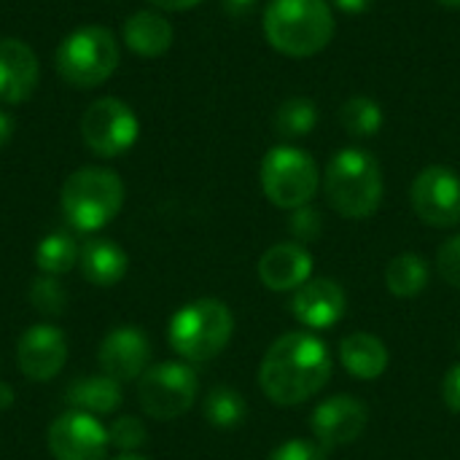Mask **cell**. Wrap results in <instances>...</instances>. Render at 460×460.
<instances>
[{"label":"cell","mask_w":460,"mask_h":460,"mask_svg":"<svg viewBox=\"0 0 460 460\" xmlns=\"http://www.w3.org/2000/svg\"><path fill=\"white\" fill-rule=\"evenodd\" d=\"M30 305L49 318H59L67 307V291L62 288L59 278L38 275L30 286Z\"/></svg>","instance_id":"4316f807"},{"label":"cell","mask_w":460,"mask_h":460,"mask_svg":"<svg viewBox=\"0 0 460 460\" xmlns=\"http://www.w3.org/2000/svg\"><path fill=\"white\" fill-rule=\"evenodd\" d=\"M113 460H148L146 456H137V453H119Z\"/></svg>","instance_id":"8d00e7d4"},{"label":"cell","mask_w":460,"mask_h":460,"mask_svg":"<svg viewBox=\"0 0 460 460\" xmlns=\"http://www.w3.org/2000/svg\"><path fill=\"white\" fill-rule=\"evenodd\" d=\"M121 59V46L113 30L86 24L62 38L54 51V67L62 81L75 89H94L105 84Z\"/></svg>","instance_id":"8992f818"},{"label":"cell","mask_w":460,"mask_h":460,"mask_svg":"<svg viewBox=\"0 0 460 460\" xmlns=\"http://www.w3.org/2000/svg\"><path fill=\"white\" fill-rule=\"evenodd\" d=\"M259 181L264 197L280 210H296L310 205L321 189V170L315 159L288 143L270 148L259 167Z\"/></svg>","instance_id":"52a82bcc"},{"label":"cell","mask_w":460,"mask_h":460,"mask_svg":"<svg viewBox=\"0 0 460 460\" xmlns=\"http://www.w3.org/2000/svg\"><path fill=\"white\" fill-rule=\"evenodd\" d=\"M151 361V342L140 326H116L108 332L97 348V364L100 372L119 380H140V375L148 369Z\"/></svg>","instance_id":"5bb4252c"},{"label":"cell","mask_w":460,"mask_h":460,"mask_svg":"<svg viewBox=\"0 0 460 460\" xmlns=\"http://www.w3.org/2000/svg\"><path fill=\"white\" fill-rule=\"evenodd\" d=\"M332 369L329 345L315 332H286L259 364V388L278 407H299L329 385Z\"/></svg>","instance_id":"6da1fadb"},{"label":"cell","mask_w":460,"mask_h":460,"mask_svg":"<svg viewBox=\"0 0 460 460\" xmlns=\"http://www.w3.org/2000/svg\"><path fill=\"white\" fill-rule=\"evenodd\" d=\"M442 399H445L450 412L460 415V361L447 369V375L442 380Z\"/></svg>","instance_id":"1f68e13d"},{"label":"cell","mask_w":460,"mask_h":460,"mask_svg":"<svg viewBox=\"0 0 460 460\" xmlns=\"http://www.w3.org/2000/svg\"><path fill=\"white\" fill-rule=\"evenodd\" d=\"M410 205L426 226L434 229L458 226L460 175L447 164L423 167L410 186Z\"/></svg>","instance_id":"30bf717a"},{"label":"cell","mask_w":460,"mask_h":460,"mask_svg":"<svg viewBox=\"0 0 460 460\" xmlns=\"http://www.w3.org/2000/svg\"><path fill=\"white\" fill-rule=\"evenodd\" d=\"M367 426H369V407L348 394L323 399L310 415V431L323 450H337L358 442Z\"/></svg>","instance_id":"8fae6325"},{"label":"cell","mask_w":460,"mask_h":460,"mask_svg":"<svg viewBox=\"0 0 460 460\" xmlns=\"http://www.w3.org/2000/svg\"><path fill=\"white\" fill-rule=\"evenodd\" d=\"M124 181L108 167H81L62 183L59 205L75 232H100L124 208Z\"/></svg>","instance_id":"5b68a950"},{"label":"cell","mask_w":460,"mask_h":460,"mask_svg":"<svg viewBox=\"0 0 460 460\" xmlns=\"http://www.w3.org/2000/svg\"><path fill=\"white\" fill-rule=\"evenodd\" d=\"M81 137L94 156L116 159L137 143L140 121L124 100L100 97L81 116Z\"/></svg>","instance_id":"9c48e42d"},{"label":"cell","mask_w":460,"mask_h":460,"mask_svg":"<svg viewBox=\"0 0 460 460\" xmlns=\"http://www.w3.org/2000/svg\"><path fill=\"white\" fill-rule=\"evenodd\" d=\"M67 404L78 412H89V415H111L121 407L124 396H121V383L108 377V375H92V377H78L67 385L65 394Z\"/></svg>","instance_id":"44dd1931"},{"label":"cell","mask_w":460,"mask_h":460,"mask_svg":"<svg viewBox=\"0 0 460 460\" xmlns=\"http://www.w3.org/2000/svg\"><path fill=\"white\" fill-rule=\"evenodd\" d=\"M11 404H13V388L5 380H0V410H8Z\"/></svg>","instance_id":"d590c367"},{"label":"cell","mask_w":460,"mask_h":460,"mask_svg":"<svg viewBox=\"0 0 460 460\" xmlns=\"http://www.w3.org/2000/svg\"><path fill=\"white\" fill-rule=\"evenodd\" d=\"M332 5H337L342 13H364L375 5V0H329Z\"/></svg>","instance_id":"d6a6232c"},{"label":"cell","mask_w":460,"mask_h":460,"mask_svg":"<svg viewBox=\"0 0 460 460\" xmlns=\"http://www.w3.org/2000/svg\"><path fill=\"white\" fill-rule=\"evenodd\" d=\"M202 412H205V420L210 426H216V429H234V426H240L245 420L248 404H245L240 391H234L229 385H218V388H213L205 396Z\"/></svg>","instance_id":"484cf974"},{"label":"cell","mask_w":460,"mask_h":460,"mask_svg":"<svg viewBox=\"0 0 460 460\" xmlns=\"http://www.w3.org/2000/svg\"><path fill=\"white\" fill-rule=\"evenodd\" d=\"M16 364L19 372L32 383L54 380L67 364V340L51 323L30 326L16 342Z\"/></svg>","instance_id":"4fadbf2b"},{"label":"cell","mask_w":460,"mask_h":460,"mask_svg":"<svg viewBox=\"0 0 460 460\" xmlns=\"http://www.w3.org/2000/svg\"><path fill=\"white\" fill-rule=\"evenodd\" d=\"M267 460H326V450L318 442L307 439H288L280 447H275Z\"/></svg>","instance_id":"4dcf8cb0"},{"label":"cell","mask_w":460,"mask_h":460,"mask_svg":"<svg viewBox=\"0 0 460 460\" xmlns=\"http://www.w3.org/2000/svg\"><path fill=\"white\" fill-rule=\"evenodd\" d=\"M38 78L40 65L35 51L19 38H0V102H27L38 89Z\"/></svg>","instance_id":"e0dca14e"},{"label":"cell","mask_w":460,"mask_h":460,"mask_svg":"<svg viewBox=\"0 0 460 460\" xmlns=\"http://www.w3.org/2000/svg\"><path fill=\"white\" fill-rule=\"evenodd\" d=\"M229 3H234V5H240V8H245V5H253L256 0H229Z\"/></svg>","instance_id":"f35d334b"},{"label":"cell","mask_w":460,"mask_h":460,"mask_svg":"<svg viewBox=\"0 0 460 460\" xmlns=\"http://www.w3.org/2000/svg\"><path fill=\"white\" fill-rule=\"evenodd\" d=\"M234 334V315L226 302L202 296L183 305L167 326L170 348L191 364L213 361L226 350Z\"/></svg>","instance_id":"277c9868"},{"label":"cell","mask_w":460,"mask_h":460,"mask_svg":"<svg viewBox=\"0 0 460 460\" xmlns=\"http://www.w3.org/2000/svg\"><path fill=\"white\" fill-rule=\"evenodd\" d=\"M348 294L332 278H310L291 294V315L307 332H326L345 318Z\"/></svg>","instance_id":"9a60e30c"},{"label":"cell","mask_w":460,"mask_h":460,"mask_svg":"<svg viewBox=\"0 0 460 460\" xmlns=\"http://www.w3.org/2000/svg\"><path fill=\"white\" fill-rule=\"evenodd\" d=\"M11 137H13V119L5 111H0V151L11 143Z\"/></svg>","instance_id":"e575fe53"},{"label":"cell","mask_w":460,"mask_h":460,"mask_svg":"<svg viewBox=\"0 0 460 460\" xmlns=\"http://www.w3.org/2000/svg\"><path fill=\"white\" fill-rule=\"evenodd\" d=\"M199 396V377L186 361H162L148 367L137 380L140 410L159 420H178L186 415Z\"/></svg>","instance_id":"ba28073f"},{"label":"cell","mask_w":460,"mask_h":460,"mask_svg":"<svg viewBox=\"0 0 460 460\" xmlns=\"http://www.w3.org/2000/svg\"><path fill=\"white\" fill-rule=\"evenodd\" d=\"M127 267H129V256L124 253L119 243L108 237H92L81 245L78 270L84 280L97 288L116 286L127 275Z\"/></svg>","instance_id":"d6986e66"},{"label":"cell","mask_w":460,"mask_h":460,"mask_svg":"<svg viewBox=\"0 0 460 460\" xmlns=\"http://www.w3.org/2000/svg\"><path fill=\"white\" fill-rule=\"evenodd\" d=\"M148 3L156 5L159 11H189V8H194V5H199L205 0H148Z\"/></svg>","instance_id":"836d02e7"},{"label":"cell","mask_w":460,"mask_h":460,"mask_svg":"<svg viewBox=\"0 0 460 460\" xmlns=\"http://www.w3.org/2000/svg\"><path fill=\"white\" fill-rule=\"evenodd\" d=\"M313 267L315 259L307 245L296 240H283L261 253L256 272L264 288L275 294H288V291L294 294L299 286H305L313 278Z\"/></svg>","instance_id":"2e32d148"},{"label":"cell","mask_w":460,"mask_h":460,"mask_svg":"<svg viewBox=\"0 0 460 460\" xmlns=\"http://www.w3.org/2000/svg\"><path fill=\"white\" fill-rule=\"evenodd\" d=\"M318 127V105L310 97H288L275 111V132L280 137H305Z\"/></svg>","instance_id":"d4e9b609"},{"label":"cell","mask_w":460,"mask_h":460,"mask_svg":"<svg viewBox=\"0 0 460 460\" xmlns=\"http://www.w3.org/2000/svg\"><path fill=\"white\" fill-rule=\"evenodd\" d=\"M439 5H445V8H460V0H437Z\"/></svg>","instance_id":"74e56055"},{"label":"cell","mask_w":460,"mask_h":460,"mask_svg":"<svg viewBox=\"0 0 460 460\" xmlns=\"http://www.w3.org/2000/svg\"><path fill=\"white\" fill-rule=\"evenodd\" d=\"M431 267L418 253H399L385 267V288L396 299H415L429 288Z\"/></svg>","instance_id":"7402d4cb"},{"label":"cell","mask_w":460,"mask_h":460,"mask_svg":"<svg viewBox=\"0 0 460 460\" xmlns=\"http://www.w3.org/2000/svg\"><path fill=\"white\" fill-rule=\"evenodd\" d=\"M321 189L337 216L364 221L380 210L385 181L375 154L348 146L329 159L321 175Z\"/></svg>","instance_id":"7a4b0ae2"},{"label":"cell","mask_w":460,"mask_h":460,"mask_svg":"<svg viewBox=\"0 0 460 460\" xmlns=\"http://www.w3.org/2000/svg\"><path fill=\"white\" fill-rule=\"evenodd\" d=\"M108 439H111V447H116L119 453H137L148 442V431L140 418L124 415L108 426Z\"/></svg>","instance_id":"83f0119b"},{"label":"cell","mask_w":460,"mask_h":460,"mask_svg":"<svg viewBox=\"0 0 460 460\" xmlns=\"http://www.w3.org/2000/svg\"><path fill=\"white\" fill-rule=\"evenodd\" d=\"M172 38H175V30L170 19L159 11H135L121 27V40L127 43V49L148 59L167 54L172 46Z\"/></svg>","instance_id":"ffe728a7"},{"label":"cell","mask_w":460,"mask_h":460,"mask_svg":"<svg viewBox=\"0 0 460 460\" xmlns=\"http://www.w3.org/2000/svg\"><path fill=\"white\" fill-rule=\"evenodd\" d=\"M437 270H439V278L447 286H453V288L460 291V232L453 234V237H447L439 245V251H437Z\"/></svg>","instance_id":"f546056e"},{"label":"cell","mask_w":460,"mask_h":460,"mask_svg":"<svg viewBox=\"0 0 460 460\" xmlns=\"http://www.w3.org/2000/svg\"><path fill=\"white\" fill-rule=\"evenodd\" d=\"M383 121H385V113L380 102L367 94L350 97L340 108V124L353 137H375L383 129Z\"/></svg>","instance_id":"cb8c5ba5"},{"label":"cell","mask_w":460,"mask_h":460,"mask_svg":"<svg viewBox=\"0 0 460 460\" xmlns=\"http://www.w3.org/2000/svg\"><path fill=\"white\" fill-rule=\"evenodd\" d=\"M81 248L75 243V237L70 232H49L38 248H35V267L40 270V275H67L75 264H78Z\"/></svg>","instance_id":"603a6c76"},{"label":"cell","mask_w":460,"mask_h":460,"mask_svg":"<svg viewBox=\"0 0 460 460\" xmlns=\"http://www.w3.org/2000/svg\"><path fill=\"white\" fill-rule=\"evenodd\" d=\"M108 429L89 412L70 410L49 426V453L54 460H105Z\"/></svg>","instance_id":"7c38bea8"},{"label":"cell","mask_w":460,"mask_h":460,"mask_svg":"<svg viewBox=\"0 0 460 460\" xmlns=\"http://www.w3.org/2000/svg\"><path fill=\"white\" fill-rule=\"evenodd\" d=\"M261 27L275 51L305 59L332 43L337 22L329 0H270Z\"/></svg>","instance_id":"3957f363"},{"label":"cell","mask_w":460,"mask_h":460,"mask_svg":"<svg viewBox=\"0 0 460 460\" xmlns=\"http://www.w3.org/2000/svg\"><path fill=\"white\" fill-rule=\"evenodd\" d=\"M340 361L345 367V372L353 380L361 383H372L380 380L388 372L391 364V353L385 348V342L369 332H353L348 337H342L340 342Z\"/></svg>","instance_id":"ac0fdd59"},{"label":"cell","mask_w":460,"mask_h":460,"mask_svg":"<svg viewBox=\"0 0 460 460\" xmlns=\"http://www.w3.org/2000/svg\"><path fill=\"white\" fill-rule=\"evenodd\" d=\"M288 229H291L296 243H302V245L315 243L323 232V216L318 208H313V202L302 205V208L288 213Z\"/></svg>","instance_id":"f1b7e54d"}]
</instances>
